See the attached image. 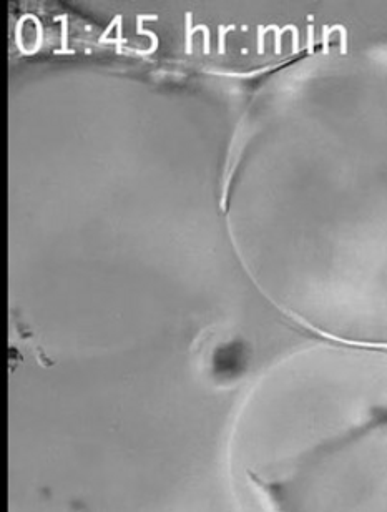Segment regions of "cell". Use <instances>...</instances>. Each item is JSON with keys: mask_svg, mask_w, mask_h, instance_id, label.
<instances>
[]
</instances>
